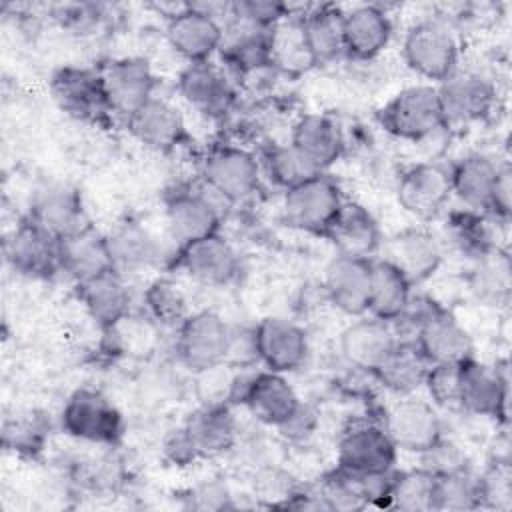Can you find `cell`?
Masks as SVG:
<instances>
[{
  "instance_id": "6da1fadb",
  "label": "cell",
  "mask_w": 512,
  "mask_h": 512,
  "mask_svg": "<svg viewBox=\"0 0 512 512\" xmlns=\"http://www.w3.org/2000/svg\"><path fill=\"white\" fill-rule=\"evenodd\" d=\"M378 122L388 134L408 142H424L448 128L434 84H412L396 92L378 110Z\"/></svg>"
},
{
  "instance_id": "7a4b0ae2",
  "label": "cell",
  "mask_w": 512,
  "mask_h": 512,
  "mask_svg": "<svg viewBox=\"0 0 512 512\" xmlns=\"http://www.w3.org/2000/svg\"><path fill=\"white\" fill-rule=\"evenodd\" d=\"M402 56L418 76L440 84L458 68L460 46L448 22L424 18L408 28L402 42Z\"/></svg>"
},
{
  "instance_id": "3957f363",
  "label": "cell",
  "mask_w": 512,
  "mask_h": 512,
  "mask_svg": "<svg viewBox=\"0 0 512 512\" xmlns=\"http://www.w3.org/2000/svg\"><path fill=\"white\" fill-rule=\"evenodd\" d=\"M226 206H232L210 186L200 182L198 188L178 190L168 196L164 216L166 230L176 250L184 244L216 234L226 214Z\"/></svg>"
},
{
  "instance_id": "277c9868",
  "label": "cell",
  "mask_w": 512,
  "mask_h": 512,
  "mask_svg": "<svg viewBox=\"0 0 512 512\" xmlns=\"http://www.w3.org/2000/svg\"><path fill=\"white\" fill-rule=\"evenodd\" d=\"M344 194L328 172H318L308 180L284 190L282 210L290 226L326 236L344 206Z\"/></svg>"
},
{
  "instance_id": "5b68a950",
  "label": "cell",
  "mask_w": 512,
  "mask_h": 512,
  "mask_svg": "<svg viewBox=\"0 0 512 512\" xmlns=\"http://www.w3.org/2000/svg\"><path fill=\"white\" fill-rule=\"evenodd\" d=\"M232 326L212 310L188 314L176 328V356L192 374L226 362Z\"/></svg>"
},
{
  "instance_id": "8992f818",
  "label": "cell",
  "mask_w": 512,
  "mask_h": 512,
  "mask_svg": "<svg viewBox=\"0 0 512 512\" xmlns=\"http://www.w3.org/2000/svg\"><path fill=\"white\" fill-rule=\"evenodd\" d=\"M60 424L68 436L94 444H114L124 432L120 410L94 388H78L68 396Z\"/></svg>"
},
{
  "instance_id": "52a82bcc",
  "label": "cell",
  "mask_w": 512,
  "mask_h": 512,
  "mask_svg": "<svg viewBox=\"0 0 512 512\" xmlns=\"http://www.w3.org/2000/svg\"><path fill=\"white\" fill-rule=\"evenodd\" d=\"M200 178L230 204L250 198L262 178L260 160L242 146H216L202 162Z\"/></svg>"
},
{
  "instance_id": "ba28073f",
  "label": "cell",
  "mask_w": 512,
  "mask_h": 512,
  "mask_svg": "<svg viewBox=\"0 0 512 512\" xmlns=\"http://www.w3.org/2000/svg\"><path fill=\"white\" fill-rule=\"evenodd\" d=\"M398 448L382 422L356 420L338 440V468L354 474L394 470Z\"/></svg>"
},
{
  "instance_id": "9c48e42d",
  "label": "cell",
  "mask_w": 512,
  "mask_h": 512,
  "mask_svg": "<svg viewBox=\"0 0 512 512\" xmlns=\"http://www.w3.org/2000/svg\"><path fill=\"white\" fill-rule=\"evenodd\" d=\"M6 262L28 278H50L60 272V238L30 216L22 218L4 242Z\"/></svg>"
},
{
  "instance_id": "30bf717a",
  "label": "cell",
  "mask_w": 512,
  "mask_h": 512,
  "mask_svg": "<svg viewBox=\"0 0 512 512\" xmlns=\"http://www.w3.org/2000/svg\"><path fill=\"white\" fill-rule=\"evenodd\" d=\"M52 94L64 112L82 122L106 124L114 116L100 70L78 66H64L56 70L52 76Z\"/></svg>"
},
{
  "instance_id": "8fae6325",
  "label": "cell",
  "mask_w": 512,
  "mask_h": 512,
  "mask_svg": "<svg viewBox=\"0 0 512 512\" xmlns=\"http://www.w3.org/2000/svg\"><path fill=\"white\" fill-rule=\"evenodd\" d=\"M438 100L446 126L470 124L486 118L496 104L492 80L474 70H454L438 86Z\"/></svg>"
},
{
  "instance_id": "7c38bea8",
  "label": "cell",
  "mask_w": 512,
  "mask_h": 512,
  "mask_svg": "<svg viewBox=\"0 0 512 512\" xmlns=\"http://www.w3.org/2000/svg\"><path fill=\"white\" fill-rule=\"evenodd\" d=\"M238 404L246 406L258 422L280 428L294 416L302 400L286 380V374L264 368L258 372H246Z\"/></svg>"
},
{
  "instance_id": "4fadbf2b",
  "label": "cell",
  "mask_w": 512,
  "mask_h": 512,
  "mask_svg": "<svg viewBox=\"0 0 512 512\" xmlns=\"http://www.w3.org/2000/svg\"><path fill=\"white\" fill-rule=\"evenodd\" d=\"M166 38L186 62H206L222 48L224 24L196 4H184L168 16Z\"/></svg>"
},
{
  "instance_id": "5bb4252c",
  "label": "cell",
  "mask_w": 512,
  "mask_h": 512,
  "mask_svg": "<svg viewBox=\"0 0 512 512\" xmlns=\"http://www.w3.org/2000/svg\"><path fill=\"white\" fill-rule=\"evenodd\" d=\"M412 340L430 364H464L474 358V342L468 330L436 304L420 320Z\"/></svg>"
},
{
  "instance_id": "9a60e30c",
  "label": "cell",
  "mask_w": 512,
  "mask_h": 512,
  "mask_svg": "<svg viewBox=\"0 0 512 512\" xmlns=\"http://www.w3.org/2000/svg\"><path fill=\"white\" fill-rule=\"evenodd\" d=\"M398 450L422 454L442 438V420L432 402L404 396L394 402L382 420Z\"/></svg>"
},
{
  "instance_id": "2e32d148",
  "label": "cell",
  "mask_w": 512,
  "mask_h": 512,
  "mask_svg": "<svg viewBox=\"0 0 512 512\" xmlns=\"http://www.w3.org/2000/svg\"><path fill=\"white\" fill-rule=\"evenodd\" d=\"M102 84L114 116L128 120L156 90V76L144 58H118L100 68Z\"/></svg>"
},
{
  "instance_id": "e0dca14e",
  "label": "cell",
  "mask_w": 512,
  "mask_h": 512,
  "mask_svg": "<svg viewBox=\"0 0 512 512\" xmlns=\"http://www.w3.org/2000/svg\"><path fill=\"white\" fill-rule=\"evenodd\" d=\"M450 196V174L442 164L418 162L406 168L398 178V204L404 212L418 220H430L438 216Z\"/></svg>"
},
{
  "instance_id": "ac0fdd59",
  "label": "cell",
  "mask_w": 512,
  "mask_h": 512,
  "mask_svg": "<svg viewBox=\"0 0 512 512\" xmlns=\"http://www.w3.org/2000/svg\"><path fill=\"white\" fill-rule=\"evenodd\" d=\"M174 262L192 280L204 286H226L240 270V258L234 246L222 238L220 232L180 246Z\"/></svg>"
},
{
  "instance_id": "d6986e66",
  "label": "cell",
  "mask_w": 512,
  "mask_h": 512,
  "mask_svg": "<svg viewBox=\"0 0 512 512\" xmlns=\"http://www.w3.org/2000/svg\"><path fill=\"white\" fill-rule=\"evenodd\" d=\"M258 362L278 374L298 370L308 356L306 332L282 316H266L254 326Z\"/></svg>"
},
{
  "instance_id": "ffe728a7",
  "label": "cell",
  "mask_w": 512,
  "mask_h": 512,
  "mask_svg": "<svg viewBox=\"0 0 512 512\" xmlns=\"http://www.w3.org/2000/svg\"><path fill=\"white\" fill-rule=\"evenodd\" d=\"M460 408L470 414L508 422V376L478 360H468L460 368Z\"/></svg>"
},
{
  "instance_id": "44dd1931",
  "label": "cell",
  "mask_w": 512,
  "mask_h": 512,
  "mask_svg": "<svg viewBox=\"0 0 512 512\" xmlns=\"http://www.w3.org/2000/svg\"><path fill=\"white\" fill-rule=\"evenodd\" d=\"M372 260L350 254H336L324 270L328 300L348 316L368 314Z\"/></svg>"
},
{
  "instance_id": "7402d4cb",
  "label": "cell",
  "mask_w": 512,
  "mask_h": 512,
  "mask_svg": "<svg viewBox=\"0 0 512 512\" xmlns=\"http://www.w3.org/2000/svg\"><path fill=\"white\" fill-rule=\"evenodd\" d=\"M28 216L56 238L88 226L80 192L66 182H46L36 188Z\"/></svg>"
},
{
  "instance_id": "603a6c76",
  "label": "cell",
  "mask_w": 512,
  "mask_h": 512,
  "mask_svg": "<svg viewBox=\"0 0 512 512\" xmlns=\"http://www.w3.org/2000/svg\"><path fill=\"white\" fill-rule=\"evenodd\" d=\"M384 260L396 266L410 284L428 280L442 264V244L422 228H408L382 242Z\"/></svg>"
},
{
  "instance_id": "cb8c5ba5",
  "label": "cell",
  "mask_w": 512,
  "mask_h": 512,
  "mask_svg": "<svg viewBox=\"0 0 512 512\" xmlns=\"http://www.w3.org/2000/svg\"><path fill=\"white\" fill-rule=\"evenodd\" d=\"M126 124L140 144L156 152H170L188 136L182 112L160 96H152L126 120Z\"/></svg>"
},
{
  "instance_id": "d4e9b609",
  "label": "cell",
  "mask_w": 512,
  "mask_h": 512,
  "mask_svg": "<svg viewBox=\"0 0 512 512\" xmlns=\"http://www.w3.org/2000/svg\"><path fill=\"white\" fill-rule=\"evenodd\" d=\"M394 326L374 316H360L340 334L342 358L356 370L372 374L396 346Z\"/></svg>"
},
{
  "instance_id": "484cf974",
  "label": "cell",
  "mask_w": 512,
  "mask_h": 512,
  "mask_svg": "<svg viewBox=\"0 0 512 512\" xmlns=\"http://www.w3.org/2000/svg\"><path fill=\"white\" fill-rule=\"evenodd\" d=\"M502 166V162H496L486 154L462 156L448 168L452 194L466 206V210L490 214Z\"/></svg>"
},
{
  "instance_id": "4316f807",
  "label": "cell",
  "mask_w": 512,
  "mask_h": 512,
  "mask_svg": "<svg viewBox=\"0 0 512 512\" xmlns=\"http://www.w3.org/2000/svg\"><path fill=\"white\" fill-rule=\"evenodd\" d=\"M116 270L106 234L90 224L60 238V272L76 284L88 282L104 272Z\"/></svg>"
},
{
  "instance_id": "83f0119b",
  "label": "cell",
  "mask_w": 512,
  "mask_h": 512,
  "mask_svg": "<svg viewBox=\"0 0 512 512\" xmlns=\"http://www.w3.org/2000/svg\"><path fill=\"white\" fill-rule=\"evenodd\" d=\"M178 92L192 108L208 116H222L234 104L230 80L210 60L188 62L178 74Z\"/></svg>"
},
{
  "instance_id": "f1b7e54d",
  "label": "cell",
  "mask_w": 512,
  "mask_h": 512,
  "mask_svg": "<svg viewBox=\"0 0 512 512\" xmlns=\"http://www.w3.org/2000/svg\"><path fill=\"white\" fill-rule=\"evenodd\" d=\"M274 30L230 16L224 26L222 56L238 72L248 74L274 64Z\"/></svg>"
},
{
  "instance_id": "f546056e",
  "label": "cell",
  "mask_w": 512,
  "mask_h": 512,
  "mask_svg": "<svg viewBox=\"0 0 512 512\" xmlns=\"http://www.w3.org/2000/svg\"><path fill=\"white\" fill-rule=\"evenodd\" d=\"M290 144L318 172H326L344 154V136L338 122L320 112H310L296 120Z\"/></svg>"
},
{
  "instance_id": "4dcf8cb0",
  "label": "cell",
  "mask_w": 512,
  "mask_h": 512,
  "mask_svg": "<svg viewBox=\"0 0 512 512\" xmlns=\"http://www.w3.org/2000/svg\"><path fill=\"white\" fill-rule=\"evenodd\" d=\"M80 300L88 316L106 332L128 320L132 294L122 272L110 270L88 282L78 284Z\"/></svg>"
},
{
  "instance_id": "1f68e13d",
  "label": "cell",
  "mask_w": 512,
  "mask_h": 512,
  "mask_svg": "<svg viewBox=\"0 0 512 512\" xmlns=\"http://www.w3.org/2000/svg\"><path fill=\"white\" fill-rule=\"evenodd\" d=\"M344 54L356 60L376 58L392 38L390 16L374 4L354 6L342 16Z\"/></svg>"
},
{
  "instance_id": "d6a6232c",
  "label": "cell",
  "mask_w": 512,
  "mask_h": 512,
  "mask_svg": "<svg viewBox=\"0 0 512 512\" xmlns=\"http://www.w3.org/2000/svg\"><path fill=\"white\" fill-rule=\"evenodd\" d=\"M182 426L198 458L222 456L238 438V424L228 404H200Z\"/></svg>"
},
{
  "instance_id": "836d02e7",
  "label": "cell",
  "mask_w": 512,
  "mask_h": 512,
  "mask_svg": "<svg viewBox=\"0 0 512 512\" xmlns=\"http://www.w3.org/2000/svg\"><path fill=\"white\" fill-rule=\"evenodd\" d=\"M342 16L338 6L322 4L308 10L300 20V38L310 64H326L344 54Z\"/></svg>"
},
{
  "instance_id": "e575fe53",
  "label": "cell",
  "mask_w": 512,
  "mask_h": 512,
  "mask_svg": "<svg viewBox=\"0 0 512 512\" xmlns=\"http://www.w3.org/2000/svg\"><path fill=\"white\" fill-rule=\"evenodd\" d=\"M326 238H330L340 254L358 258H374L382 248V234L374 216L356 202H344L340 214L330 226Z\"/></svg>"
},
{
  "instance_id": "d590c367",
  "label": "cell",
  "mask_w": 512,
  "mask_h": 512,
  "mask_svg": "<svg viewBox=\"0 0 512 512\" xmlns=\"http://www.w3.org/2000/svg\"><path fill=\"white\" fill-rule=\"evenodd\" d=\"M430 362L418 350L414 340H400L390 350V354L382 360V364L372 372V376L380 382L384 390L390 394L404 398L414 396L426 378Z\"/></svg>"
},
{
  "instance_id": "8d00e7d4",
  "label": "cell",
  "mask_w": 512,
  "mask_h": 512,
  "mask_svg": "<svg viewBox=\"0 0 512 512\" xmlns=\"http://www.w3.org/2000/svg\"><path fill=\"white\" fill-rule=\"evenodd\" d=\"M114 268L118 272H140L160 264V240L138 222H124L106 234Z\"/></svg>"
},
{
  "instance_id": "74e56055",
  "label": "cell",
  "mask_w": 512,
  "mask_h": 512,
  "mask_svg": "<svg viewBox=\"0 0 512 512\" xmlns=\"http://www.w3.org/2000/svg\"><path fill=\"white\" fill-rule=\"evenodd\" d=\"M410 280L388 260L372 258V278H370V298L368 314L392 324L402 316L412 300Z\"/></svg>"
},
{
  "instance_id": "f35d334b",
  "label": "cell",
  "mask_w": 512,
  "mask_h": 512,
  "mask_svg": "<svg viewBox=\"0 0 512 512\" xmlns=\"http://www.w3.org/2000/svg\"><path fill=\"white\" fill-rule=\"evenodd\" d=\"M470 290L478 300L492 306H504L508 302L512 290V264L504 248L494 246L474 256Z\"/></svg>"
},
{
  "instance_id": "ab89813d",
  "label": "cell",
  "mask_w": 512,
  "mask_h": 512,
  "mask_svg": "<svg viewBox=\"0 0 512 512\" xmlns=\"http://www.w3.org/2000/svg\"><path fill=\"white\" fill-rule=\"evenodd\" d=\"M260 160L262 172L280 188L288 190L310 176L318 174V170L304 160V156L288 142V144H270L264 148Z\"/></svg>"
},
{
  "instance_id": "60d3db41",
  "label": "cell",
  "mask_w": 512,
  "mask_h": 512,
  "mask_svg": "<svg viewBox=\"0 0 512 512\" xmlns=\"http://www.w3.org/2000/svg\"><path fill=\"white\" fill-rule=\"evenodd\" d=\"M434 484L436 478L422 468L394 472L388 506L404 512H430L434 510Z\"/></svg>"
},
{
  "instance_id": "b9f144b4",
  "label": "cell",
  "mask_w": 512,
  "mask_h": 512,
  "mask_svg": "<svg viewBox=\"0 0 512 512\" xmlns=\"http://www.w3.org/2000/svg\"><path fill=\"white\" fill-rule=\"evenodd\" d=\"M148 316L162 326H180L188 318V298L172 278H156L144 292Z\"/></svg>"
},
{
  "instance_id": "7bdbcfd3",
  "label": "cell",
  "mask_w": 512,
  "mask_h": 512,
  "mask_svg": "<svg viewBox=\"0 0 512 512\" xmlns=\"http://www.w3.org/2000/svg\"><path fill=\"white\" fill-rule=\"evenodd\" d=\"M482 508L480 476L470 468L440 476L434 484V510H476Z\"/></svg>"
},
{
  "instance_id": "ee69618b",
  "label": "cell",
  "mask_w": 512,
  "mask_h": 512,
  "mask_svg": "<svg viewBox=\"0 0 512 512\" xmlns=\"http://www.w3.org/2000/svg\"><path fill=\"white\" fill-rule=\"evenodd\" d=\"M462 364H430L422 388L436 408H460Z\"/></svg>"
},
{
  "instance_id": "f6af8a7d",
  "label": "cell",
  "mask_w": 512,
  "mask_h": 512,
  "mask_svg": "<svg viewBox=\"0 0 512 512\" xmlns=\"http://www.w3.org/2000/svg\"><path fill=\"white\" fill-rule=\"evenodd\" d=\"M318 496L326 510H360L366 508L356 480L350 472L336 468L318 486Z\"/></svg>"
},
{
  "instance_id": "bcb514c9",
  "label": "cell",
  "mask_w": 512,
  "mask_h": 512,
  "mask_svg": "<svg viewBox=\"0 0 512 512\" xmlns=\"http://www.w3.org/2000/svg\"><path fill=\"white\" fill-rule=\"evenodd\" d=\"M418 456H420V468L432 474L434 478L456 474L470 468L466 452L456 442L446 440L444 436L438 438L430 448H426Z\"/></svg>"
},
{
  "instance_id": "7dc6e473",
  "label": "cell",
  "mask_w": 512,
  "mask_h": 512,
  "mask_svg": "<svg viewBox=\"0 0 512 512\" xmlns=\"http://www.w3.org/2000/svg\"><path fill=\"white\" fill-rule=\"evenodd\" d=\"M480 486H482V508L510 510L512 506L510 464L492 462L490 468L480 476Z\"/></svg>"
},
{
  "instance_id": "c3c4849f",
  "label": "cell",
  "mask_w": 512,
  "mask_h": 512,
  "mask_svg": "<svg viewBox=\"0 0 512 512\" xmlns=\"http://www.w3.org/2000/svg\"><path fill=\"white\" fill-rule=\"evenodd\" d=\"M288 14L290 8L286 4L272 0H240L230 4V16L260 28H276Z\"/></svg>"
},
{
  "instance_id": "681fc988",
  "label": "cell",
  "mask_w": 512,
  "mask_h": 512,
  "mask_svg": "<svg viewBox=\"0 0 512 512\" xmlns=\"http://www.w3.org/2000/svg\"><path fill=\"white\" fill-rule=\"evenodd\" d=\"M4 446L14 452H26L34 454L42 448V428L36 424V420L28 418H12L4 422V432H2Z\"/></svg>"
},
{
  "instance_id": "f907efd6",
  "label": "cell",
  "mask_w": 512,
  "mask_h": 512,
  "mask_svg": "<svg viewBox=\"0 0 512 512\" xmlns=\"http://www.w3.org/2000/svg\"><path fill=\"white\" fill-rule=\"evenodd\" d=\"M162 450H164V456L176 464V466H188L192 464L194 460H200L184 426H178L174 430H170L166 436H164V442H162Z\"/></svg>"
},
{
  "instance_id": "816d5d0a",
  "label": "cell",
  "mask_w": 512,
  "mask_h": 512,
  "mask_svg": "<svg viewBox=\"0 0 512 512\" xmlns=\"http://www.w3.org/2000/svg\"><path fill=\"white\" fill-rule=\"evenodd\" d=\"M316 426H318L316 410L302 402L300 408L294 412V416L284 426H280L278 430L284 438H290L294 442H302V440H306L314 434Z\"/></svg>"
},
{
  "instance_id": "f5cc1de1",
  "label": "cell",
  "mask_w": 512,
  "mask_h": 512,
  "mask_svg": "<svg viewBox=\"0 0 512 512\" xmlns=\"http://www.w3.org/2000/svg\"><path fill=\"white\" fill-rule=\"evenodd\" d=\"M228 500H230V494H228L226 486H220L216 482L204 484L190 492L192 508H228V506H232Z\"/></svg>"
},
{
  "instance_id": "db71d44e",
  "label": "cell",
  "mask_w": 512,
  "mask_h": 512,
  "mask_svg": "<svg viewBox=\"0 0 512 512\" xmlns=\"http://www.w3.org/2000/svg\"><path fill=\"white\" fill-rule=\"evenodd\" d=\"M510 200H512V184H510V166L504 164L496 182L494 198H492V208L490 214L498 220H508L510 218Z\"/></svg>"
}]
</instances>
